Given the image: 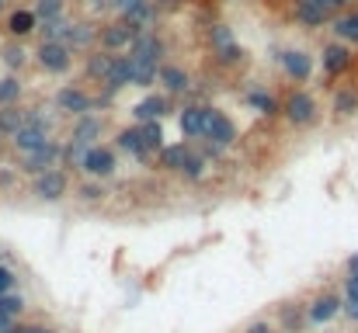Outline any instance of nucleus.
<instances>
[{
	"instance_id": "1",
	"label": "nucleus",
	"mask_w": 358,
	"mask_h": 333,
	"mask_svg": "<svg viewBox=\"0 0 358 333\" xmlns=\"http://www.w3.org/2000/svg\"><path fill=\"white\" fill-rule=\"evenodd\" d=\"M282 115L289 125L296 129H306V125H313L317 115H320V108H317V97L310 90H292L285 101H282Z\"/></svg>"
},
{
	"instance_id": "2",
	"label": "nucleus",
	"mask_w": 358,
	"mask_h": 333,
	"mask_svg": "<svg viewBox=\"0 0 358 333\" xmlns=\"http://www.w3.org/2000/svg\"><path fill=\"white\" fill-rule=\"evenodd\" d=\"M35 60L45 73H67L73 66V49L60 45V42H38L35 49Z\"/></svg>"
},
{
	"instance_id": "3",
	"label": "nucleus",
	"mask_w": 358,
	"mask_h": 333,
	"mask_svg": "<svg viewBox=\"0 0 358 333\" xmlns=\"http://www.w3.org/2000/svg\"><path fill=\"white\" fill-rule=\"evenodd\" d=\"M60 163H63V146H60V143H45L42 149H35V153L21 156V174L38 177V174L53 171V166H60Z\"/></svg>"
},
{
	"instance_id": "4",
	"label": "nucleus",
	"mask_w": 358,
	"mask_h": 333,
	"mask_svg": "<svg viewBox=\"0 0 358 333\" xmlns=\"http://www.w3.org/2000/svg\"><path fill=\"white\" fill-rule=\"evenodd\" d=\"M209 119H213V104H188L181 108V132L188 139H209Z\"/></svg>"
},
{
	"instance_id": "5",
	"label": "nucleus",
	"mask_w": 358,
	"mask_h": 333,
	"mask_svg": "<svg viewBox=\"0 0 358 333\" xmlns=\"http://www.w3.org/2000/svg\"><path fill=\"white\" fill-rule=\"evenodd\" d=\"M53 101H56V108L63 111V115H73V119H84V115H91V111L97 108V101H94L87 90L73 87V84H70V87H60Z\"/></svg>"
},
{
	"instance_id": "6",
	"label": "nucleus",
	"mask_w": 358,
	"mask_h": 333,
	"mask_svg": "<svg viewBox=\"0 0 358 333\" xmlns=\"http://www.w3.org/2000/svg\"><path fill=\"white\" fill-rule=\"evenodd\" d=\"M278 66L296 84H306L313 77V60H310V52H302V49H282L278 52Z\"/></svg>"
},
{
	"instance_id": "7",
	"label": "nucleus",
	"mask_w": 358,
	"mask_h": 333,
	"mask_svg": "<svg viewBox=\"0 0 358 333\" xmlns=\"http://www.w3.org/2000/svg\"><path fill=\"white\" fill-rule=\"evenodd\" d=\"M115 166H119L115 149H108V146H91V149L84 153L80 171H84L87 177H112V174H115Z\"/></svg>"
},
{
	"instance_id": "8",
	"label": "nucleus",
	"mask_w": 358,
	"mask_h": 333,
	"mask_svg": "<svg viewBox=\"0 0 358 333\" xmlns=\"http://www.w3.org/2000/svg\"><path fill=\"white\" fill-rule=\"evenodd\" d=\"M67 191H70V177H67L63 166H53V171H45V174L35 177V195L42 201H60Z\"/></svg>"
},
{
	"instance_id": "9",
	"label": "nucleus",
	"mask_w": 358,
	"mask_h": 333,
	"mask_svg": "<svg viewBox=\"0 0 358 333\" xmlns=\"http://www.w3.org/2000/svg\"><path fill=\"white\" fill-rule=\"evenodd\" d=\"M132 38H136V32L119 18V21H108V25H101V32H97V42H101V49L105 52H122V49H132Z\"/></svg>"
},
{
	"instance_id": "10",
	"label": "nucleus",
	"mask_w": 358,
	"mask_h": 333,
	"mask_svg": "<svg viewBox=\"0 0 358 333\" xmlns=\"http://www.w3.org/2000/svg\"><path fill=\"white\" fill-rule=\"evenodd\" d=\"M132 56L136 60H146V63H160L164 66V56H167V45L157 32H139L132 38Z\"/></svg>"
},
{
	"instance_id": "11",
	"label": "nucleus",
	"mask_w": 358,
	"mask_h": 333,
	"mask_svg": "<svg viewBox=\"0 0 358 333\" xmlns=\"http://www.w3.org/2000/svg\"><path fill=\"white\" fill-rule=\"evenodd\" d=\"M344 309V299H337V295H320V299H313L310 306H306V323L310 326H324V323H331L337 312Z\"/></svg>"
},
{
	"instance_id": "12",
	"label": "nucleus",
	"mask_w": 358,
	"mask_h": 333,
	"mask_svg": "<svg viewBox=\"0 0 358 333\" xmlns=\"http://www.w3.org/2000/svg\"><path fill=\"white\" fill-rule=\"evenodd\" d=\"M167 111H171V97H164V94H150V97H143V101L132 108V115H136V122L143 125V122H160Z\"/></svg>"
},
{
	"instance_id": "13",
	"label": "nucleus",
	"mask_w": 358,
	"mask_h": 333,
	"mask_svg": "<svg viewBox=\"0 0 358 333\" xmlns=\"http://www.w3.org/2000/svg\"><path fill=\"white\" fill-rule=\"evenodd\" d=\"M115 56H119V52H105V49L87 52L84 73H87L91 80H97V84H105V80H108V73H112V66H115Z\"/></svg>"
},
{
	"instance_id": "14",
	"label": "nucleus",
	"mask_w": 358,
	"mask_h": 333,
	"mask_svg": "<svg viewBox=\"0 0 358 333\" xmlns=\"http://www.w3.org/2000/svg\"><path fill=\"white\" fill-rule=\"evenodd\" d=\"M45 143H53V139H49V132H45V129H35V125H25V129H18V132L11 136V146H14L21 156H28V153L42 149Z\"/></svg>"
},
{
	"instance_id": "15",
	"label": "nucleus",
	"mask_w": 358,
	"mask_h": 333,
	"mask_svg": "<svg viewBox=\"0 0 358 333\" xmlns=\"http://www.w3.org/2000/svg\"><path fill=\"white\" fill-rule=\"evenodd\" d=\"M296 21L302 28H320L331 21V11L324 4H317V0H296Z\"/></svg>"
},
{
	"instance_id": "16",
	"label": "nucleus",
	"mask_w": 358,
	"mask_h": 333,
	"mask_svg": "<svg viewBox=\"0 0 358 333\" xmlns=\"http://www.w3.org/2000/svg\"><path fill=\"white\" fill-rule=\"evenodd\" d=\"M209 139H213L216 146H223V149L237 143V125L223 115L219 108H213V119H209Z\"/></svg>"
},
{
	"instance_id": "17",
	"label": "nucleus",
	"mask_w": 358,
	"mask_h": 333,
	"mask_svg": "<svg viewBox=\"0 0 358 333\" xmlns=\"http://www.w3.org/2000/svg\"><path fill=\"white\" fill-rule=\"evenodd\" d=\"M126 87H132V56H115V66H112V73L105 80V90L119 94Z\"/></svg>"
},
{
	"instance_id": "18",
	"label": "nucleus",
	"mask_w": 358,
	"mask_h": 333,
	"mask_svg": "<svg viewBox=\"0 0 358 333\" xmlns=\"http://www.w3.org/2000/svg\"><path fill=\"white\" fill-rule=\"evenodd\" d=\"M4 28H8L14 38H28V35L38 32V18H35L32 8H18V11L8 14V25H4Z\"/></svg>"
},
{
	"instance_id": "19",
	"label": "nucleus",
	"mask_w": 358,
	"mask_h": 333,
	"mask_svg": "<svg viewBox=\"0 0 358 333\" xmlns=\"http://www.w3.org/2000/svg\"><path fill=\"white\" fill-rule=\"evenodd\" d=\"M122 21H126L136 35H139V32H153V25H157V4H153V0H143V4H139L136 11H129Z\"/></svg>"
},
{
	"instance_id": "20",
	"label": "nucleus",
	"mask_w": 358,
	"mask_h": 333,
	"mask_svg": "<svg viewBox=\"0 0 358 333\" xmlns=\"http://www.w3.org/2000/svg\"><path fill=\"white\" fill-rule=\"evenodd\" d=\"M97 25H91V21H73V28H70V49L73 52H91L94 49V42H97Z\"/></svg>"
},
{
	"instance_id": "21",
	"label": "nucleus",
	"mask_w": 358,
	"mask_h": 333,
	"mask_svg": "<svg viewBox=\"0 0 358 333\" xmlns=\"http://www.w3.org/2000/svg\"><path fill=\"white\" fill-rule=\"evenodd\" d=\"M348 66H351V52H348V45L334 42V45L324 49V73H327V77H337V73H344Z\"/></svg>"
},
{
	"instance_id": "22",
	"label": "nucleus",
	"mask_w": 358,
	"mask_h": 333,
	"mask_svg": "<svg viewBox=\"0 0 358 333\" xmlns=\"http://www.w3.org/2000/svg\"><path fill=\"white\" fill-rule=\"evenodd\" d=\"M115 146L122 149V153H132L136 160H146L150 153H146V143H143V129L136 125V129H122L119 136H115Z\"/></svg>"
},
{
	"instance_id": "23",
	"label": "nucleus",
	"mask_w": 358,
	"mask_h": 333,
	"mask_svg": "<svg viewBox=\"0 0 358 333\" xmlns=\"http://www.w3.org/2000/svg\"><path fill=\"white\" fill-rule=\"evenodd\" d=\"M188 156H191V146H188V143H171V146H164V149H160V163L167 166V171H174V174H181V171H184Z\"/></svg>"
},
{
	"instance_id": "24",
	"label": "nucleus",
	"mask_w": 358,
	"mask_h": 333,
	"mask_svg": "<svg viewBox=\"0 0 358 333\" xmlns=\"http://www.w3.org/2000/svg\"><path fill=\"white\" fill-rule=\"evenodd\" d=\"M70 28H73V21H67V18H60V21H45V25H38V42H60V45H67L70 42Z\"/></svg>"
},
{
	"instance_id": "25",
	"label": "nucleus",
	"mask_w": 358,
	"mask_h": 333,
	"mask_svg": "<svg viewBox=\"0 0 358 333\" xmlns=\"http://www.w3.org/2000/svg\"><path fill=\"white\" fill-rule=\"evenodd\" d=\"M160 84L171 90V97H178V94H184V90H191V80H188V73L181 70V66H160Z\"/></svg>"
},
{
	"instance_id": "26",
	"label": "nucleus",
	"mask_w": 358,
	"mask_h": 333,
	"mask_svg": "<svg viewBox=\"0 0 358 333\" xmlns=\"http://www.w3.org/2000/svg\"><path fill=\"white\" fill-rule=\"evenodd\" d=\"M160 80V63H146L132 56V87H153Z\"/></svg>"
},
{
	"instance_id": "27",
	"label": "nucleus",
	"mask_w": 358,
	"mask_h": 333,
	"mask_svg": "<svg viewBox=\"0 0 358 333\" xmlns=\"http://www.w3.org/2000/svg\"><path fill=\"white\" fill-rule=\"evenodd\" d=\"M101 136V119L94 115H84V119H77V125H73V136L70 139H77V143H84V146H94V139Z\"/></svg>"
},
{
	"instance_id": "28",
	"label": "nucleus",
	"mask_w": 358,
	"mask_h": 333,
	"mask_svg": "<svg viewBox=\"0 0 358 333\" xmlns=\"http://www.w3.org/2000/svg\"><path fill=\"white\" fill-rule=\"evenodd\" d=\"M331 32H334L341 42H351V45H358V11L334 18V21H331Z\"/></svg>"
},
{
	"instance_id": "29",
	"label": "nucleus",
	"mask_w": 358,
	"mask_h": 333,
	"mask_svg": "<svg viewBox=\"0 0 358 333\" xmlns=\"http://www.w3.org/2000/svg\"><path fill=\"white\" fill-rule=\"evenodd\" d=\"M247 104H250L254 111H261V115H268V119L282 115V104H278V101H275V97H272L268 90H261V87L247 94Z\"/></svg>"
},
{
	"instance_id": "30",
	"label": "nucleus",
	"mask_w": 358,
	"mask_h": 333,
	"mask_svg": "<svg viewBox=\"0 0 358 333\" xmlns=\"http://www.w3.org/2000/svg\"><path fill=\"white\" fill-rule=\"evenodd\" d=\"M334 119H351L355 111H358V90H351V87H341L337 94H334Z\"/></svg>"
},
{
	"instance_id": "31",
	"label": "nucleus",
	"mask_w": 358,
	"mask_h": 333,
	"mask_svg": "<svg viewBox=\"0 0 358 333\" xmlns=\"http://www.w3.org/2000/svg\"><path fill=\"white\" fill-rule=\"evenodd\" d=\"M35 18H38V25H45V21H60V18H67V0H35Z\"/></svg>"
},
{
	"instance_id": "32",
	"label": "nucleus",
	"mask_w": 358,
	"mask_h": 333,
	"mask_svg": "<svg viewBox=\"0 0 358 333\" xmlns=\"http://www.w3.org/2000/svg\"><path fill=\"white\" fill-rule=\"evenodd\" d=\"M18 129H25V108H0V132L14 136Z\"/></svg>"
},
{
	"instance_id": "33",
	"label": "nucleus",
	"mask_w": 358,
	"mask_h": 333,
	"mask_svg": "<svg viewBox=\"0 0 358 333\" xmlns=\"http://www.w3.org/2000/svg\"><path fill=\"white\" fill-rule=\"evenodd\" d=\"M21 94H25V87H21L18 77H4V80H0V108H14L21 101Z\"/></svg>"
},
{
	"instance_id": "34",
	"label": "nucleus",
	"mask_w": 358,
	"mask_h": 333,
	"mask_svg": "<svg viewBox=\"0 0 358 333\" xmlns=\"http://www.w3.org/2000/svg\"><path fill=\"white\" fill-rule=\"evenodd\" d=\"M143 143H146V153H160L164 149V129L160 122H143Z\"/></svg>"
},
{
	"instance_id": "35",
	"label": "nucleus",
	"mask_w": 358,
	"mask_h": 333,
	"mask_svg": "<svg viewBox=\"0 0 358 333\" xmlns=\"http://www.w3.org/2000/svg\"><path fill=\"white\" fill-rule=\"evenodd\" d=\"M278 316H282V323H285V330H282V333H296V330L306 323V309H299L296 302L282 306V309H278Z\"/></svg>"
},
{
	"instance_id": "36",
	"label": "nucleus",
	"mask_w": 358,
	"mask_h": 333,
	"mask_svg": "<svg viewBox=\"0 0 358 333\" xmlns=\"http://www.w3.org/2000/svg\"><path fill=\"white\" fill-rule=\"evenodd\" d=\"M25 312V299L18 292H8V295H0V316L4 319H18Z\"/></svg>"
},
{
	"instance_id": "37",
	"label": "nucleus",
	"mask_w": 358,
	"mask_h": 333,
	"mask_svg": "<svg viewBox=\"0 0 358 333\" xmlns=\"http://www.w3.org/2000/svg\"><path fill=\"white\" fill-rule=\"evenodd\" d=\"M25 125H35V129H53V115L49 108H25Z\"/></svg>"
},
{
	"instance_id": "38",
	"label": "nucleus",
	"mask_w": 358,
	"mask_h": 333,
	"mask_svg": "<svg viewBox=\"0 0 358 333\" xmlns=\"http://www.w3.org/2000/svg\"><path fill=\"white\" fill-rule=\"evenodd\" d=\"M28 63V52L14 42V45H4V66H11V70H21Z\"/></svg>"
},
{
	"instance_id": "39",
	"label": "nucleus",
	"mask_w": 358,
	"mask_h": 333,
	"mask_svg": "<svg viewBox=\"0 0 358 333\" xmlns=\"http://www.w3.org/2000/svg\"><path fill=\"white\" fill-rule=\"evenodd\" d=\"M209 42H213V49L219 52V49H226V45H233L237 38H233V32H230L226 25H213V28H209Z\"/></svg>"
},
{
	"instance_id": "40",
	"label": "nucleus",
	"mask_w": 358,
	"mask_h": 333,
	"mask_svg": "<svg viewBox=\"0 0 358 333\" xmlns=\"http://www.w3.org/2000/svg\"><path fill=\"white\" fill-rule=\"evenodd\" d=\"M216 60H219L223 66H237V63H243V49H240V42L219 49V52H216Z\"/></svg>"
},
{
	"instance_id": "41",
	"label": "nucleus",
	"mask_w": 358,
	"mask_h": 333,
	"mask_svg": "<svg viewBox=\"0 0 358 333\" xmlns=\"http://www.w3.org/2000/svg\"><path fill=\"white\" fill-rule=\"evenodd\" d=\"M184 177H191V181H198L202 174H206V156H198V153H191L188 156V163H184V171H181Z\"/></svg>"
},
{
	"instance_id": "42",
	"label": "nucleus",
	"mask_w": 358,
	"mask_h": 333,
	"mask_svg": "<svg viewBox=\"0 0 358 333\" xmlns=\"http://www.w3.org/2000/svg\"><path fill=\"white\" fill-rule=\"evenodd\" d=\"M14 285H18V274H14L11 267H4V264H0V295L14 292Z\"/></svg>"
},
{
	"instance_id": "43",
	"label": "nucleus",
	"mask_w": 358,
	"mask_h": 333,
	"mask_svg": "<svg viewBox=\"0 0 358 333\" xmlns=\"http://www.w3.org/2000/svg\"><path fill=\"white\" fill-rule=\"evenodd\" d=\"M77 195H80L84 201H101V198H105V188H97V184H84Z\"/></svg>"
},
{
	"instance_id": "44",
	"label": "nucleus",
	"mask_w": 358,
	"mask_h": 333,
	"mask_svg": "<svg viewBox=\"0 0 358 333\" xmlns=\"http://www.w3.org/2000/svg\"><path fill=\"white\" fill-rule=\"evenodd\" d=\"M139 4H143V0H115V4H112V11H115L119 18H126V14H129V11H136Z\"/></svg>"
},
{
	"instance_id": "45",
	"label": "nucleus",
	"mask_w": 358,
	"mask_h": 333,
	"mask_svg": "<svg viewBox=\"0 0 358 333\" xmlns=\"http://www.w3.org/2000/svg\"><path fill=\"white\" fill-rule=\"evenodd\" d=\"M344 299H358V274H348V282H344Z\"/></svg>"
},
{
	"instance_id": "46",
	"label": "nucleus",
	"mask_w": 358,
	"mask_h": 333,
	"mask_svg": "<svg viewBox=\"0 0 358 333\" xmlns=\"http://www.w3.org/2000/svg\"><path fill=\"white\" fill-rule=\"evenodd\" d=\"M351 323H358V299H344V309H341Z\"/></svg>"
},
{
	"instance_id": "47",
	"label": "nucleus",
	"mask_w": 358,
	"mask_h": 333,
	"mask_svg": "<svg viewBox=\"0 0 358 333\" xmlns=\"http://www.w3.org/2000/svg\"><path fill=\"white\" fill-rule=\"evenodd\" d=\"M317 4H324V8H327V11L334 14V11H341V8H348V4H351V0H317Z\"/></svg>"
},
{
	"instance_id": "48",
	"label": "nucleus",
	"mask_w": 358,
	"mask_h": 333,
	"mask_svg": "<svg viewBox=\"0 0 358 333\" xmlns=\"http://www.w3.org/2000/svg\"><path fill=\"white\" fill-rule=\"evenodd\" d=\"M84 4H87V8H94V11H105V8H112V4H115V0H84Z\"/></svg>"
},
{
	"instance_id": "49",
	"label": "nucleus",
	"mask_w": 358,
	"mask_h": 333,
	"mask_svg": "<svg viewBox=\"0 0 358 333\" xmlns=\"http://www.w3.org/2000/svg\"><path fill=\"white\" fill-rule=\"evenodd\" d=\"M21 333H53V330L42 326V323H28V326H21Z\"/></svg>"
},
{
	"instance_id": "50",
	"label": "nucleus",
	"mask_w": 358,
	"mask_h": 333,
	"mask_svg": "<svg viewBox=\"0 0 358 333\" xmlns=\"http://www.w3.org/2000/svg\"><path fill=\"white\" fill-rule=\"evenodd\" d=\"M247 333H272V326H268V323H250Z\"/></svg>"
},
{
	"instance_id": "51",
	"label": "nucleus",
	"mask_w": 358,
	"mask_h": 333,
	"mask_svg": "<svg viewBox=\"0 0 358 333\" xmlns=\"http://www.w3.org/2000/svg\"><path fill=\"white\" fill-rule=\"evenodd\" d=\"M344 267H348V274H358V254H351V257H348V264H344Z\"/></svg>"
},
{
	"instance_id": "52",
	"label": "nucleus",
	"mask_w": 358,
	"mask_h": 333,
	"mask_svg": "<svg viewBox=\"0 0 358 333\" xmlns=\"http://www.w3.org/2000/svg\"><path fill=\"white\" fill-rule=\"evenodd\" d=\"M153 4H157V8H171V11H174V8H178V0H153Z\"/></svg>"
},
{
	"instance_id": "53",
	"label": "nucleus",
	"mask_w": 358,
	"mask_h": 333,
	"mask_svg": "<svg viewBox=\"0 0 358 333\" xmlns=\"http://www.w3.org/2000/svg\"><path fill=\"white\" fill-rule=\"evenodd\" d=\"M11 333H21V326H14V330H11Z\"/></svg>"
},
{
	"instance_id": "54",
	"label": "nucleus",
	"mask_w": 358,
	"mask_h": 333,
	"mask_svg": "<svg viewBox=\"0 0 358 333\" xmlns=\"http://www.w3.org/2000/svg\"><path fill=\"white\" fill-rule=\"evenodd\" d=\"M0 4H4V0H0Z\"/></svg>"
}]
</instances>
